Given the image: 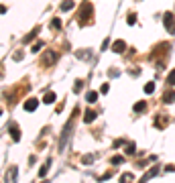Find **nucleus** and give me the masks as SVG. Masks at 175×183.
I'll return each instance as SVG.
<instances>
[{
    "mask_svg": "<svg viewBox=\"0 0 175 183\" xmlns=\"http://www.w3.org/2000/svg\"><path fill=\"white\" fill-rule=\"evenodd\" d=\"M90 16H92V4H88V2H86V4L81 6V12H80V16H77V19H80V22L84 25Z\"/></svg>",
    "mask_w": 175,
    "mask_h": 183,
    "instance_id": "1",
    "label": "nucleus"
},
{
    "mask_svg": "<svg viewBox=\"0 0 175 183\" xmlns=\"http://www.w3.org/2000/svg\"><path fill=\"white\" fill-rule=\"evenodd\" d=\"M55 61H57V51H45V55H43V63H45L47 67H51Z\"/></svg>",
    "mask_w": 175,
    "mask_h": 183,
    "instance_id": "2",
    "label": "nucleus"
},
{
    "mask_svg": "<svg viewBox=\"0 0 175 183\" xmlns=\"http://www.w3.org/2000/svg\"><path fill=\"white\" fill-rule=\"evenodd\" d=\"M165 29H167L171 35H175V16L171 12L165 14Z\"/></svg>",
    "mask_w": 175,
    "mask_h": 183,
    "instance_id": "3",
    "label": "nucleus"
},
{
    "mask_svg": "<svg viewBox=\"0 0 175 183\" xmlns=\"http://www.w3.org/2000/svg\"><path fill=\"white\" fill-rule=\"evenodd\" d=\"M37 106H39V100H35V98H29V100L22 104V108L27 110V112H33V110H37Z\"/></svg>",
    "mask_w": 175,
    "mask_h": 183,
    "instance_id": "4",
    "label": "nucleus"
},
{
    "mask_svg": "<svg viewBox=\"0 0 175 183\" xmlns=\"http://www.w3.org/2000/svg\"><path fill=\"white\" fill-rule=\"evenodd\" d=\"M8 130H10V136H12V141H20V128L14 124V122H10L8 124Z\"/></svg>",
    "mask_w": 175,
    "mask_h": 183,
    "instance_id": "5",
    "label": "nucleus"
},
{
    "mask_svg": "<svg viewBox=\"0 0 175 183\" xmlns=\"http://www.w3.org/2000/svg\"><path fill=\"white\" fill-rule=\"evenodd\" d=\"M124 49H126V43L124 41H114V45H112V51L114 53H122Z\"/></svg>",
    "mask_w": 175,
    "mask_h": 183,
    "instance_id": "6",
    "label": "nucleus"
},
{
    "mask_svg": "<svg viewBox=\"0 0 175 183\" xmlns=\"http://www.w3.org/2000/svg\"><path fill=\"white\" fill-rule=\"evenodd\" d=\"M167 120H169L167 114H159V118L155 120V126H157V128H163V126L167 124Z\"/></svg>",
    "mask_w": 175,
    "mask_h": 183,
    "instance_id": "7",
    "label": "nucleus"
},
{
    "mask_svg": "<svg viewBox=\"0 0 175 183\" xmlns=\"http://www.w3.org/2000/svg\"><path fill=\"white\" fill-rule=\"evenodd\" d=\"M163 102H165V104H173V102H175V92H165Z\"/></svg>",
    "mask_w": 175,
    "mask_h": 183,
    "instance_id": "8",
    "label": "nucleus"
},
{
    "mask_svg": "<svg viewBox=\"0 0 175 183\" xmlns=\"http://www.w3.org/2000/svg\"><path fill=\"white\" fill-rule=\"evenodd\" d=\"M96 100H98V94H96V92H88L86 94V102L88 104H94Z\"/></svg>",
    "mask_w": 175,
    "mask_h": 183,
    "instance_id": "9",
    "label": "nucleus"
},
{
    "mask_svg": "<svg viewBox=\"0 0 175 183\" xmlns=\"http://www.w3.org/2000/svg\"><path fill=\"white\" fill-rule=\"evenodd\" d=\"M94 120H96V112H92V110H86L84 122H94Z\"/></svg>",
    "mask_w": 175,
    "mask_h": 183,
    "instance_id": "10",
    "label": "nucleus"
},
{
    "mask_svg": "<svg viewBox=\"0 0 175 183\" xmlns=\"http://www.w3.org/2000/svg\"><path fill=\"white\" fill-rule=\"evenodd\" d=\"M43 102H45V104H53V102H55V94H53V92H47L45 98H43Z\"/></svg>",
    "mask_w": 175,
    "mask_h": 183,
    "instance_id": "11",
    "label": "nucleus"
},
{
    "mask_svg": "<svg viewBox=\"0 0 175 183\" xmlns=\"http://www.w3.org/2000/svg\"><path fill=\"white\" fill-rule=\"evenodd\" d=\"M147 110V102H136L135 104V112H145Z\"/></svg>",
    "mask_w": 175,
    "mask_h": 183,
    "instance_id": "12",
    "label": "nucleus"
},
{
    "mask_svg": "<svg viewBox=\"0 0 175 183\" xmlns=\"http://www.w3.org/2000/svg\"><path fill=\"white\" fill-rule=\"evenodd\" d=\"M71 8H74V0H65L61 4V10H71Z\"/></svg>",
    "mask_w": 175,
    "mask_h": 183,
    "instance_id": "13",
    "label": "nucleus"
},
{
    "mask_svg": "<svg viewBox=\"0 0 175 183\" xmlns=\"http://www.w3.org/2000/svg\"><path fill=\"white\" fill-rule=\"evenodd\" d=\"M153 92H155V83H153V81H149L147 86H145V94H153Z\"/></svg>",
    "mask_w": 175,
    "mask_h": 183,
    "instance_id": "14",
    "label": "nucleus"
},
{
    "mask_svg": "<svg viewBox=\"0 0 175 183\" xmlns=\"http://www.w3.org/2000/svg\"><path fill=\"white\" fill-rule=\"evenodd\" d=\"M167 83H169V86H175V69L171 71V73H169V77H167Z\"/></svg>",
    "mask_w": 175,
    "mask_h": 183,
    "instance_id": "15",
    "label": "nucleus"
},
{
    "mask_svg": "<svg viewBox=\"0 0 175 183\" xmlns=\"http://www.w3.org/2000/svg\"><path fill=\"white\" fill-rule=\"evenodd\" d=\"M153 175H157V167H153V169H151V171H149V173H147V175H145V177H142V181H147V179H149V177H153Z\"/></svg>",
    "mask_w": 175,
    "mask_h": 183,
    "instance_id": "16",
    "label": "nucleus"
},
{
    "mask_svg": "<svg viewBox=\"0 0 175 183\" xmlns=\"http://www.w3.org/2000/svg\"><path fill=\"white\" fill-rule=\"evenodd\" d=\"M126 22H128V25H135V22H136V14L130 12V14H128V19H126Z\"/></svg>",
    "mask_w": 175,
    "mask_h": 183,
    "instance_id": "17",
    "label": "nucleus"
},
{
    "mask_svg": "<svg viewBox=\"0 0 175 183\" xmlns=\"http://www.w3.org/2000/svg\"><path fill=\"white\" fill-rule=\"evenodd\" d=\"M122 161H124V157L118 155V157H112V161H110V163H112V165H118V163H122Z\"/></svg>",
    "mask_w": 175,
    "mask_h": 183,
    "instance_id": "18",
    "label": "nucleus"
},
{
    "mask_svg": "<svg viewBox=\"0 0 175 183\" xmlns=\"http://www.w3.org/2000/svg\"><path fill=\"white\" fill-rule=\"evenodd\" d=\"M14 175H16V167L10 169V175H6V179H8V181H14Z\"/></svg>",
    "mask_w": 175,
    "mask_h": 183,
    "instance_id": "19",
    "label": "nucleus"
},
{
    "mask_svg": "<svg viewBox=\"0 0 175 183\" xmlns=\"http://www.w3.org/2000/svg\"><path fill=\"white\" fill-rule=\"evenodd\" d=\"M41 47H43V43L39 41V43H35V45H33V49H31V51H33V53H37V51H39Z\"/></svg>",
    "mask_w": 175,
    "mask_h": 183,
    "instance_id": "20",
    "label": "nucleus"
},
{
    "mask_svg": "<svg viewBox=\"0 0 175 183\" xmlns=\"http://www.w3.org/2000/svg\"><path fill=\"white\" fill-rule=\"evenodd\" d=\"M47 171H49V163H47V165H45V167H43V169L39 171V175H41V177H45V175H47Z\"/></svg>",
    "mask_w": 175,
    "mask_h": 183,
    "instance_id": "21",
    "label": "nucleus"
},
{
    "mask_svg": "<svg viewBox=\"0 0 175 183\" xmlns=\"http://www.w3.org/2000/svg\"><path fill=\"white\" fill-rule=\"evenodd\" d=\"M51 27H53V29H59V27H61V20H59V19H53Z\"/></svg>",
    "mask_w": 175,
    "mask_h": 183,
    "instance_id": "22",
    "label": "nucleus"
},
{
    "mask_svg": "<svg viewBox=\"0 0 175 183\" xmlns=\"http://www.w3.org/2000/svg\"><path fill=\"white\" fill-rule=\"evenodd\" d=\"M80 90H81V81L77 80V81H75V86H74V92H75V94H77V92H80Z\"/></svg>",
    "mask_w": 175,
    "mask_h": 183,
    "instance_id": "23",
    "label": "nucleus"
},
{
    "mask_svg": "<svg viewBox=\"0 0 175 183\" xmlns=\"http://www.w3.org/2000/svg\"><path fill=\"white\" fill-rule=\"evenodd\" d=\"M108 90H110V86H108V83H102V88H100L102 94H108Z\"/></svg>",
    "mask_w": 175,
    "mask_h": 183,
    "instance_id": "24",
    "label": "nucleus"
},
{
    "mask_svg": "<svg viewBox=\"0 0 175 183\" xmlns=\"http://www.w3.org/2000/svg\"><path fill=\"white\" fill-rule=\"evenodd\" d=\"M122 179H126V181H130V179H132V175H130V173H124V175H122Z\"/></svg>",
    "mask_w": 175,
    "mask_h": 183,
    "instance_id": "25",
    "label": "nucleus"
}]
</instances>
